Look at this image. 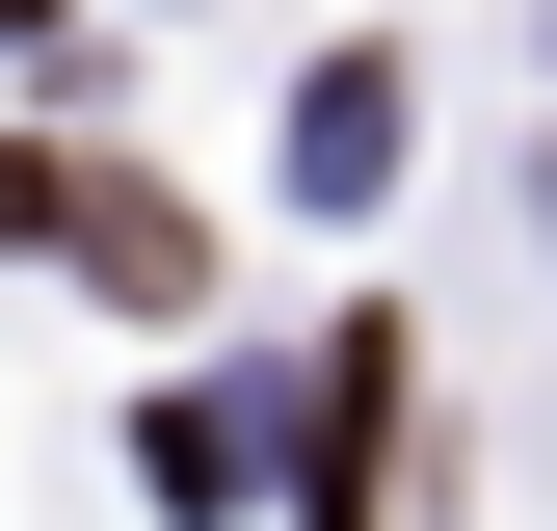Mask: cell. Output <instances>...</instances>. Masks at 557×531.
<instances>
[{
    "mask_svg": "<svg viewBox=\"0 0 557 531\" xmlns=\"http://www.w3.org/2000/svg\"><path fill=\"white\" fill-rule=\"evenodd\" d=\"M53 266H81L107 319H186V293H213V239H186V186H133V160L81 186V213H53Z\"/></svg>",
    "mask_w": 557,
    "mask_h": 531,
    "instance_id": "cell-1",
    "label": "cell"
},
{
    "mask_svg": "<svg viewBox=\"0 0 557 531\" xmlns=\"http://www.w3.org/2000/svg\"><path fill=\"white\" fill-rule=\"evenodd\" d=\"M398 160V81H372V53H319V81H293V186H372Z\"/></svg>",
    "mask_w": 557,
    "mask_h": 531,
    "instance_id": "cell-2",
    "label": "cell"
}]
</instances>
